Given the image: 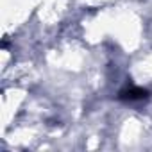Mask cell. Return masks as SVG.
Here are the masks:
<instances>
[{
	"label": "cell",
	"instance_id": "1",
	"mask_svg": "<svg viewBox=\"0 0 152 152\" xmlns=\"http://www.w3.org/2000/svg\"><path fill=\"white\" fill-rule=\"evenodd\" d=\"M148 97L150 93L145 88L136 86V84H127L118 93V100H124V102H140V100H147Z\"/></svg>",
	"mask_w": 152,
	"mask_h": 152
}]
</instances>
